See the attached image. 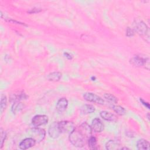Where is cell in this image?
Wrapping results in <instances>:
<instances>
[{
	"instance_id": "6da1fadb",
	"label": "cell",
	"mask_w": 150,
	"mask_h": 150,
	"mask_svg": "<svg viewBox=\"0 0 150 150\" xmlns=\"http://www.w3.org/2000/svg\"><path fill=\"white\" fill-rule=\"evenodd\" d=\"M134 30L139 35L145 38V40L149 42V30L148 26L141 20L135 19L133 22Z\"/></svg>"
},
{
	"instance_id": "7a4b0ae2",
	"label": "cell",
	"mask_w": 150,
	"mask_h": 150,
	"mask_svg": "<svg viewBox=\"0 0 150 150\" xmlns=\"http://www.w3.org/2000/svg\"><path fill=\"white\" fill-rule=\"evenodd\" d=\"M86 138L78 129H75L70 134V142L76 147H83L85 144V139Z\"/></svg>"
},
{
	"instance_id": "3957f363",
	"label": "cell",
	"mask_w": 150,
	"mask_h": 150,
	"mask_svg": "<svg viewBox=\"0 0 150 150\" xmlns=\"http://www.w3.org/2000/svg\"><path fill=\"white\" fill-rule=\"evenodd\" d=\"M48 133L50 137L56 139L59 137V135L62 134L59 122H54L52 123L48 129Z\"/></svg>"
},
{
	"instance_id": "277c9868",
	"label": "cell",
	"mask_w": 150,
	"mask_h": 150,
	"mask_svg": "<svg viewBox=\"0 0 150 150\" xmlns=\"http://www.w3.org/2000/svg\"><path fill=\"white\" fill-rule=\"evenodd\" d=\"M83 97L86 100L90 102H93L99 104H103L104 103V101L101 97L92 93H84L83 94Z\"/></svg>"
},
{
	"instance_id": "5b68a950",
	"label": "cell",
	"mask_w": 150,
	"mask_h": 150,
	"mask_svg": "<svg viewBox=\"0 0 150 150\" xmlns=\"http://www.w3.org/2000/svg\"><path fill=\"white\" fill-rule=\"evenodd\" d=\"M59 127L62 133H69L70 134L74 129V126L72 122L64 121L59 122Z\"/></svg>"
},
{
	"instance_id": "8992f818",
	"label": "cell",
	"mask_w": 150,
	"mask_h": 150,
	"mask_svg": "<svg viewBox=\"0 0 150 150\" xmlns=\"http://www.w3.org/2000/svg\"><path fill=\"white\" fill-rule=\"evenodd\" d=\"M31 132L32 135L33 136L32 138L35 139L36 142H40L42 141L44 139L46 134L44 129L36 127L31 129Z\"/></svg>"
},
{
	"instance_id": "52a82bcc",
	"label": "cell",
	"mask_w": 150,
	"mask_h": 150,
	"mask_svg": "<svg viewBox=\"0 0 150 150\" xmlns=\"http://www.w3.org/2000/svg\"><path fill=\"white\" fill-rule=\"evenodd\" d=\"M48 117L45 115H35L32 120V124L36 127L45 125L48 122Z\"/></svg>"
},
{
	"instance_id": "ba28073f",
	"label": "cell",
	"mask_w": 150,
	"mask_h": 150,
	"mask_svg": "<svg viewBox=\"0 0 150 150\" xmlns=\"http://www.w3.org/2000/svg\"><path fill=\"white\" fill-rule=\"evenodd\" d=\"M148 59H145L139 56H135L129 60V63L135 67H142L148 63Z\"/></svg>"
},
{
	"instance_id": "9c48e42d",
	"label": "cell",
	"mask_w": 150,
	"mask_h": 150,
	"mask_svg": "<svg viewBox=\"0 0 150 150\" xmlns=\"http://www.w3.org/2000/svg\"><path fill=\"white\" fill-rule=\"evenodd\" d=\"M36 141L33 138H27L22 140L19 144V148L21 149H26L33 146Z\"/></svg>"
},
{
	"instance_id": "30bf717a",
	"label": "cell",
	"mask_w": 150,
	"mask_h": 150,
	"mask_svg": "<svg viewBox=\"0 0 150 150\" xmlns=\"http://www.w3.org/2000/svg\"><path fill=\"white\" fill-rule=\"evenodd\" d=\"M78 129L83 134V135L86 138H89L91 137L92 129L91 127L87 123L84 122L81 124Z\"/></svg>"
},
{
	"instance_id": "8fae6325",
	"label": "cell",
	"mask_w": 150,
	"mask_h": 150,
	"mask_svg": "<svg viewBox=\"0 0 150 150\" xmlns=\"http://www.w3.org/2000/svg\"><path fill=\"white\" fill-rule=\"evenodd\" d=\"M91 129L96 132H101L104 129V125L101 121L98 118H94L92 121L91 123Z\"/></svg>"
},
{
	"instance_id": "7c38bea8",
	"label": "cell",
	"mask_w": 150,
	"mask_h": 150,
	"mask_svg": "<svg viewBox=\"0 0 150 150\" xmlns=\"http://www.w3.org/2000/svg\"><path fill=\"white\" fill-rule=\"evenodd\" d=\"M68 105V101L66 98H60L56 104V110L59 113H62L66 111Z\"/></svg>"
},
{
	"instance_id": "4fadbf2b",
	"label": "cell",
	"mask_w": 150,
	"mask_h": 150,
	"mask_svg": "<svg viewBox=\"0 0 150 150\" xmlns=\"http://www.w3.org/2000/svg\"><path fill=\"white\" fill-rule=\"evenodd\" d=\"M105 148L109 150L122 149V147L118 142L114 140H110L106 143Z\"/></svg>"
},
{
	"instance_id": "5bb4252c",
	"label": "cell",
	"mask_w": 150,
	"mask_h": 150,
	"mask_svg": "<svg viewBox=\"0 0 150 150\" xmlns=\"http://www.w3.org/2000/svg\"><path fill=\"white\" fill-rule=\"evenodd\" d=\"M100 115L104 120L106 121H115L117 120V117L114 114L108 112L107 111H101Z\"/></svg>"
},
{
	"instance_id": "9a60e30c",
	"label": "cell",
	"mask_w": 150,
	"mask_h": 150,
	"mask_svg": "<svg viewBox=\"0 0 150 150\" xmlns=\"http://www.w3.org/2000/svg\"><path fill=\"white\" fill-rule=\"evenodd\" d=\"M137 148L139 150H148L149 149V143L146 139H139L137 143Z\"/></svg>"
},
{
	"instance_id": "2e32d148",
	"label": "cell",
	"mask_w": 150,
	"mask_h": 150,
	"mask_svg": "<svg viewBox=\"0 0 150 150\" xmlns=\"http://www.w3.org/2000/svg\"><path fill=\"white\" fill-rule=\"evenodd\" d=\"M95 111V108L90 104H84L80 108V111L83 114H88L93 113Z\"/></svg>"
},
{
	"instance_id": "e0dca14e",
	"label": "cell",
	"mask_w": 150,
	"mask_h": 150,
	"mask_svg": "<svg viewBox=\"0 0 150 150\" xmlns=\"http://www.w3.org/2000/svg\"><path fill=\"white\" fill-rule=\"evenodd\" d=\"M24 105L22 103L19 102V101H15V103L13 104L11 110L13 114H16L19 113L21 111H22L23 109Z\"/></svg>"
},
{
	"instance_id": "ac0fdd59",
	"label": "cell",
	"mask_w": 150,
	"mask_h": 150,
	"mask_svg": "<svg viewBox=\"0 0 150 150\" xmlns=\"http://www.w3.org/2000/svg\"><path fill=\"white\" fill-rule=\"evenodd\" d=\"M62 77V73L59 72V71H54L49 73L47 76V79L49 81H59Z\"/></svg>"
},
{
	"instance_id": "d6986e66",
	"label": "cell",
	"mask_w": 150,
	"mask_h": 150,
	"mask_svg": "<svg viewBox=\"0 0 150 150\" xmlns=\"http://www.w3.org/2000/svg\"><path fill=\"white\" fill-rule=\"evenodd\" d=\"M111 108L117 114L120 115H123L126 112L125 109L120 105H112Z\"/></svg>"
},
{
	"instance_id": "ffe728a7",
	"label": "cell",
	"mask_w": 150,
	"mask_h": 150,
	"mask_svg": "<svg viewBox=\"0 0 150 150\" xmlns=\"http://www.w3.org/2000/svg\"><path fill=\"white\" fill-rule=\"evenodd\" d=\"M104 97L107 101H108L111 103L115 104V103H117L118 101L117 98L114 96H113L110 93H105L104 95Z\"/></svg>"
},
{
	"instance_id": "44dd1931",
	"label": "cell",
	"mask_w": 150,
	"mask_h": 150,
	"mask_svg": "<svg viewBox=\"0 0 150 150\" xmlns=\"http://www.w3.org/2000/svg\"><path fill=\"white\" fill-rule=\"evenodd\" d=\"M88 146L90 147V148H91L92 149H96L97 148H96V146H97L96 138L94 137H90L88 140Z\"/></svg>"
},
{
	"instance_id": "7402d4cb",
	"label": "cell",
	"mask_w": 150,
	"mask_h": 150,
	"mask_svg": "<svg viewBox=\"0 0 150 150\" xmlns=\"http://www.w3.org/2000/svg\"><path fill=\"white\" fill-rule=\"evenodd\" d=\"M7 104V98L6 97L2 94L1 95V112H2L5 109Z\"/></svg>"
},
{
	"instance_id": "603a6c76",
	"label": "cell",
	"mask_w": 150,
	"mask_h": 150,
	"mask_svg": "<svg viewBox=\"0 0 150 150\" xmlns=\"http://www.w3.org/2000/svg\"><path fill=\"white\" fill-rule=\"evenodd\" d=\"M6 132L5 131H4L2 130V129L1 128V148H2L3 146V145H4V141L5 139V138H6Z\"/></svg>"
},
{
	"instance_id": "cb8c5ba5",
	"label": "cell",
	"mask_w": 150,
	"mask_h": 150,
	"mask_svg": "<svg viewBox=\"0 0 150 150\" xmlns=\"http://www.w3.org/2000/svg\"><path fill=\"white\" fill-rule=\"evenodd\" d=\"M134 34V30L131 29L130 28H128L126 30V36H128V37H130V36H133Z\"/></svg>"
},
{
	"instance_id": "d4e9b609",
	"label": "cell",
	"mask_w": 150,
	"mask_h": 150,
	"mask_svg": "<svg viewBox=\"0 0 150 150\" xmlns=\"http://www.w3.org/2000/svg\"><path fill=\"white\" fill-rule=\"evenodd\" d=\"M64 56L69 60H71L72 58H73V56L69 53H67V52H64Z\"/></svg>"
},
{
	"instance_id": "484cf974",
	"label": "cell",
	"mask_w": 150,
	"mask_h": 150,
	"mask_svg": "<svg viewBox=\"0 0 150 150\" xmlns=\"http://www.w3.org/2000/svg\"><path fill=\"white\" fill-rule=\"evenodd\" d=\"M140 101H141V103H142V104H144L145 107H146L148 109L149 108V103H146V102H145V101H144L142 98H140Z\"/></svg>"
},
{
	"instance_id": "4316f807",
	"label": "cell",
	"mask_w": 150,
	"mask_h": 150,
	"mask_svg": "<svg viewBox=\"0 0 150 150\" xmlns=\"http://www.w3.org/2000/svg\"><path fill=\"white\" fill-rule=\"evenodd\" d=\"M40 11V9H37V8H34V9H32L31 11H29V13H36V12H38Z\"/></svg>"
}]
</instances>
